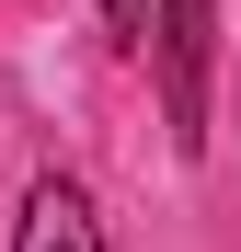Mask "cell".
<instances>
[{"instance_id":"7a4b0ae2","label":"cell","mask_w":241,"mask_h":252,"mask_svg":"<svg viewBox=\"0 0 241 252\" xmlns=\"http://www.w3.org/2000/svg\"><path fill=\"white\" fill-rule=\"evenodd\" d=\"M12 252H103V229H92V195L46 172V184L23 195V229H12Z\"/></svg>"},{"instance_id":"6da1fadb","label":"cell","mask_w":241,"mask_h":252,"mask_svg":"<svg viewBox=\"0 0 241 252\" xmlns=\"http://www.w3.org/2000/svg\"><path fill=\"white\" fill-rule=\"evenodd\" d=\"M149 58H161L172 149H207V58H218V12H207V0H161V12H149Z\"/></svg>"},{"instance_id":"3957f363","label":"cell","mask_w":241,"mask_h":252,"mask_svg":"<svg viewBox=\"0 0 241 252\" xmlns=\"http://www.w3.org/2000/svg\"><path fill=\"white\" fill-rule=\"evenodd\" d=\"M149 12H161V0H103V23H115V46H149Z\"/></svg>"}]
</instances>
